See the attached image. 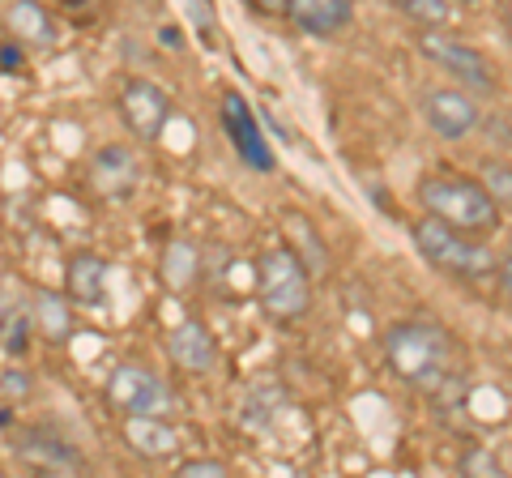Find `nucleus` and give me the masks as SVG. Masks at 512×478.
<instances>
[{
	"label": "nucleus",
	"mask_w": 512,
	"mask_h": 478,
	"mask_svg": "<svg viewBox=\"0 0 512 478\" xmlns=\"http://www.w3.org/2000/svg\"><path fill=\"white\" fill-rule=\"evenodd\" d=\"M504 26H508V39H512V0H504Z\"/></svg>",
	"instance_id": "c85d7f7f"
},
{
	"label": "nucleus",
	"mask_w": 512,
	"mask_h": 478,
	"mask_svg": "<svg viewBox=\"0 0 512 478\" xmlns=\"http://www.w3.org/2000/svg\"><path fill=\"white\" fill-rule=\"evenodd\" d=\"M120 120L124 129L133 133L137 141H158L171 120V99L163 86H154L150 77H128V82L120 86Z\"/></svg>",
	"instance_id": "6e6552de"
},
{
	"label": "nucleus",
	"mask_w": 512,
	"mask_h": 478,
	"mask_svg": "<svg viewBox=\"0 0 512 478\" xmlns=\"http://www.w3.org/2000/svg\"><path fill=\"white\" fill-rule=\"evenodd\" d=\"M248 9H256V13H286V0H248Z\"/></svg>",
	"instance_id": "cd10ccee"
},
{
	"label": "nucleus",
	"mask_w": 512,
	"mask_h": 478,
	"mask_svg": "<svg viewBox=\"0 0 512 478\" xmlns=\"http://www.w3.org/2000/svg\"><path fill=\"white\" fill-rule=\"evenodd\" d=\"M35 304H13V299H0V350L13 359H22L35 338Z\"/></svg>",
	"instance_id": "dca6fc26"
},
{
	"label": "nucleus",
	"mask_w": 512,
	"mask_h": 478,
	"mask_svg": "<svg viewBox=\"0 0 512 478\" xmlns=\"http://www.w3.org/2000/svg\"><path fill=\"white\" fill-rule=\"evenodd\" d=\"M500 286H504V295L512 299V239H508V248H504V257H500Z\"/></svg>",
	"instance_id": "bb28decb"
},
{
	"label": "nucleus",
	"mask_w": 512,
	"mask_h": 478,
	"mask_svg": "<svg viewBox=\"0 0 512 478\" xmlns=\"http://www.w3.org/2000/svg\"><path fill=\"white\" fill-rule=\"evenodd\" d=\"M218 120L222 129H227L231 146L239 150V158L252 167V171H274V150H269V141L261 133V120H256V111L248 107V99L239 90H227L218 103Z\"/></svg>",
	"instance_id": "1a4fd4ad"
},
{
	"label": "nucleus",
	"mask_w": 512,
	"mask_h": 478,
	"mask_svg": "<svg viewBox=\"0 0 512 478\" xmlns=\"http://www.w3.org/2000/svg\"><path fill=\"white\" fill-rule=\"evenodd\" d=\"M393 5L402 9L410 22H419L423 30L427 26H444L448 18H453V0H393Z\"/></svg>",
	"instance_id": "412c9836"
},
{
	"label": "nucleus",
	"mask_w": 512,
	"mask_h": 478,
	"mask_svg": "<svg viewBox=\"0 0 512 478\" xmlns=\"http://www.w3.org/2000/svg\"><path fill=\"white\" fill-rule=\"evenodd\" d=\"M282 222H286V231H291V248L303 257V265H308L312 274H325V269H329V252H325V244L316 239L312 218L299 214V210H286Z\"/></svg>",
	"instance_id": "6ab92c4d"
},
{
	"label": "nucleus",
	"mask_w": 512,
	"mask_h": 478,
	"mask_svg": "<svg viewBox=\"0 0 512 478\" xmlns=\"http://www.w3.org/2000/svg\"><path fill=\"white\" fill-rule=\"evenodd\" d=\"M423 120L436 137L461 141L478 129V103L466 90H427L423 94Z\"/></svg>",
	"instance_id": "9b49d317"
},
{
	"label": "nucleus",
	"mask_w": 512,
	"mask_h": 478,
	"mask_svg": "<svg viewBox=\"0 0 512 478\" xmlns=\"http://www.w3.org/2000/svg\"><path fill=\"white\" fill-rule=\"evenodd\" d=\"M414 244H419V252L431 265L444 269V274H453V278L483 282V278L500 274V257H495L483 239H474V231H461L436 214H423L414 222Z\"/></svg>",
	"instance_id": "20e7f679"
},
{
	"label": "nucleus",
	"mask_w": 512,
	"mask_h": 478,
	"mask_svg": "<svg viewBox=\"0 0 512 478\" xmlns=\"http://www.w3.org/2000/svg\"><path fill=\"white\" fill-rule=\"evenodd\" d=\"M30 299H35V329H39V338L56 342V346L69 342V333H73L69 304H64L60 295H52V291H35Z\"/></svg>",
	"instance_id": "a211bd4d"
},
{
	"label": "nucleus",
	"mask_w": 512,
	"mask_h": 478,
	"mask_svg": "<svg viewBox=\"0 0 512 478\" xmlns=\"http://www.w3.org/2000/svg\"><path fill=\"white\" fill-rule=\"evenodd\" d=\"M478 180L487 184V193L495 197V205H500V210H512V167H508V163H500V158H487Z\"/></svg>",
	"instance_id": "4be33fe9"
},
{
	"label": "nucleus",
	"mask_w": 512,
	"mask_h": 478,
	"mask_svg": "<svg viewBox=\"0 0 512 478\" xmlns=\"http://www.w3.org/2000/svg\"><path fill=\"white\" fill-rule=\"evenodd\" d=\"M120 440L141 461H171L180 453V432H175V423L167 414H124Z\"/></svg>",
	"instance_id": "9d476101"
},
{
	"label": "nucleus",
	"mask_w": 512,
	"mask_h": 478,
	"mask_svg": "<svg viewBox=\"0 0 512 478\" xmlns=\"http://www.w3.org/2000/svg\"><path fill=\"white\" fill-rule=\"evenodd\" d=\"M419 201L427 214H436L444 222H453L461 231H474V235H487L500 227L504 210L495 205V197L487 193L483 180L474 175H457V171H431L419 180Z\"/></svg>",
	"instance_id": "f03ea898"
},
{
	"label": "nucleus",
	"mask_w": 512,
	"mask_h": 478,
	"mask_svg": "<svg viewBox=\"0 0 512 478\" xmlns=\"http://www.w3.org/2000/svg\"><path fill=\"white\" fill-rule=\"evenodd\" d=\"M384 363L402 385L436 397L448 380H457V346L448 329L431 321H397L384 333Z\"/></svg>",
	"instance_id": "f257e3e1"
},
{
	"label": "nucleus",
	"mask_w": 512,
	"mask_h": 478,
	"mask_svg": "<svg viewBox=\"0 0 512 478\" xmlns=\"http://www.w3.org/2000/svg\"><path fill=\"white\" fill-rule=\"evenodd\" d=\"M286 18L316 39H329L355 22V5L350 0H286Z\"/></svg>",
	"instance_id": "2eb2a0df"
},
{
	"label": "nucleus",
	"mask_w": 512,
	"mask_h": 478,
	"mask_svg": "<svg viewBox=\"0 0 512 478\" xmlns=\"http://www.w3.org/2000/svg\"><path fill=\"white\" fill-rule=\"evenodd\" d=\"M9 26L30 43H43V47L56 43V26H52V18H47V9L39 5V0H18V5L9 9Z\"/></svg>",
	"instance_id": "aec40b11"
},
{
	"label": "nucleus",
	"mask_w": 512,
	"mask_h": 478,
	"mask_svg": "<svg viewBox=\"0 0 512 478\" xmlns=\"http://www.w3.org/2000/svg\"><path fill=\"white\" fill-rule=\"evenodd\" d=\"M107 282H111V265L99 252H73L64 265V295L77 308H107Z\"/></svg>",
	"instance_id": "ddd939ff"
},
{
	"label": "nucleus",
	"mask_w": 512,
	"mask_h": 478,
	"mask_svg": "<svg viewBox=\"0 0 512 478\" xmlns=\"http://www.w3.org/2000/svg\"><path fill=\"white\" fill-rule=\"evenodd\" d=\"M419 52L431 60V65H440L448 77H457L461 86H474V90H491L495 86L491 60L478 52L474 43H461L457 35H444V30L427 26L419 35Z\"/></svg>",
	"instance_id": "423d86ee"
},
{
	"label": "nucleus",
	"mask_w": 512,
	"mask_h": 478,
	"mask_svg": "<svg viewBox=\"0 0 512 478\" xmlns=\"http://www.w3.org/2000/svg\"><path fill=\"white\" fill-rule=\"evenodd\" d=\"M137 158L128 146H103L99 154H94L90 163V188L99 193L103 201H128L137 193Z\"/></svg>",
	"instance_id": "f8f14e48"
},
{
	"label": "nucleus",
	"mask_w": 512,
	"mask_h": 478,
	"mask_svg": "<svg viewBox=\"0 0 512 478\" xmlns=\"http://www.w3.org/2000/svg\"><path fill=\"white\" fill-rule=\"evenodd\" d=\"M163 282L171 286L175 295H184V291H192L197 286V278H201V252H197V244L192 239H171L167 244V252H163Z\"/></svg>",
	"instance_id": "f3484780"
},
{
	"label": "nucleus",
	"mask_w": 512,
	"mask_h": 478,
	"mask_svg": "<svg viewBox=\"0 0 512 478\" xmlns=\"http://www.w3.org/2000/svg\"><path fill=\"white\" fill-rule=\"evenodd\" d=\"M22 69H26V52H22V43L5 39V43H0V73H22Z\"/></svg>",
	"instance_id": "393cba45"
},
{
	"label": "nucleus",
	"mask_w": 512,
	"mask_h": 478,
	"mask_svg": "<svg viewBox=\"0 0 512 478\" xmlns=\"http://www.w3.org/2000/svg\"><path fill=\"white\" fill-rule=\"evenodd\" d=\"M0 474H5V466H0Z\"/></svg>",
	"instance_id": "c756f323"
},
{
	"label": "nucleus",
	"mask_w": 512,
	"mask_h": 478,
	"mask_svg": "<svg viewBox=\"0 0 512 478\" xmlns=\"http://www.w3.org/2000/svg\"><path fill=\"white\" fill-rule=\"evenodd\" d=\"M9 444L22 466H30V470H43V474H82L86 470V457L77 453L52 423H22Z\"/></svg>",
	"instance_id": "0eeeda50"
},
{
	"label": "nucleus",
	"mask_w": 512,
	"mask_h": 478,
	"mask_svg": "<svg viewBox=\"0 0 512 478\" xmlns=\"http://www.w3.org/2000/svg\"><path fill=\"white\" fill-rule=\"evenodd\" d=\"M103 397L120 419L124 414H167L171 419L175 410V393L167 389V380L141 368V363H116L103 385Z\"/></svg>",
	"instance_id": "39448f33"
},
{
	"label": "nucleus",
	"mask_w": 512,
	"mask_h": 478,
	"mask_svg": "<svg viewBox=\"0 0 512 478\" xmlns=\"http://www.w3.org/2000/svg\"><path fill=\"white\" fill-rule=\"evenodd\" d=\"M256 299H261L265 316H274L278 325L303 321L312 308V269L291 244L265 248L256 257Z\"/></svg>",
	"instance_id": "7ed1b4c3"
},
{
	"label": "nucleus",
	"mask_w": 512,
	"mask_h": 478,
	"mask_svg": "<svg viewBox=\"0 0 512 478\" xmlns=\"http://www.w3.org/2000/svg\"><path fill=\"white\" fill-rule=\"evenodd\" d=\"M175 474H192V478H222L227 474V466H222L218 457H188V461H180V466H175Z\"/></svg>",
	"instance_id": "5701e85b"
},
{
	"label": "nucleus",
	"mask_w": 512,
	"mask_h": 478,
	"mask_svg": "<svg viewBox=\"0 0 512 478\" xmlns=\"http://www.w3.org/2000/svg\"><path fill=\"white\" fill-rule=\"evenodd\" d=\"M461 470L466 474H500V461H495L491 453H483V449H474L470 457H461Z\"/></svg>",
	"instance_id": "a878e982"
},
{
	"label": "nucleus",
	"mask_w": 512,
	"mask_h": 478,
	"mask_svg": "<svg viewBox=\"0 0 512 478\" xmlns=\"http://www.w3.org/2000/svg\"><path fill=\"white\" fill-rule=\"evenodd\" d=\"M0 393L5 397H30V372H18V368L0 372Z\"/></svg>",
	"instance_id": "b1692460"
},
{
	"label": "nucleus",
	"mask_w": 512,
	"mask_h": 478,
	"mask_svg": "<svg viewBox=\"0 0 512 478\" xmlns=\"http://www.w3.org/2000/svg\"><path fill=\"white\" fill-rule=\"evenodd\" d=\"M167 355H171V363H175L180 372L201 376V372H210L214 363H218V342H214V333L197 321V316H188L184 325L171 329Z\"/></svg>",
	"instance_id": "4468645a"
}]
</instances>
